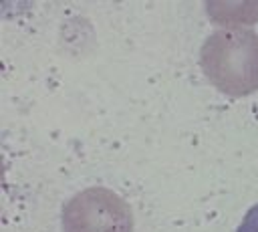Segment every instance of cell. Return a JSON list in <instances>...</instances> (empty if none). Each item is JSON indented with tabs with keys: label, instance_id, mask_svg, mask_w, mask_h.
Instances as JSON below:
<instances>
[]
</instances>
